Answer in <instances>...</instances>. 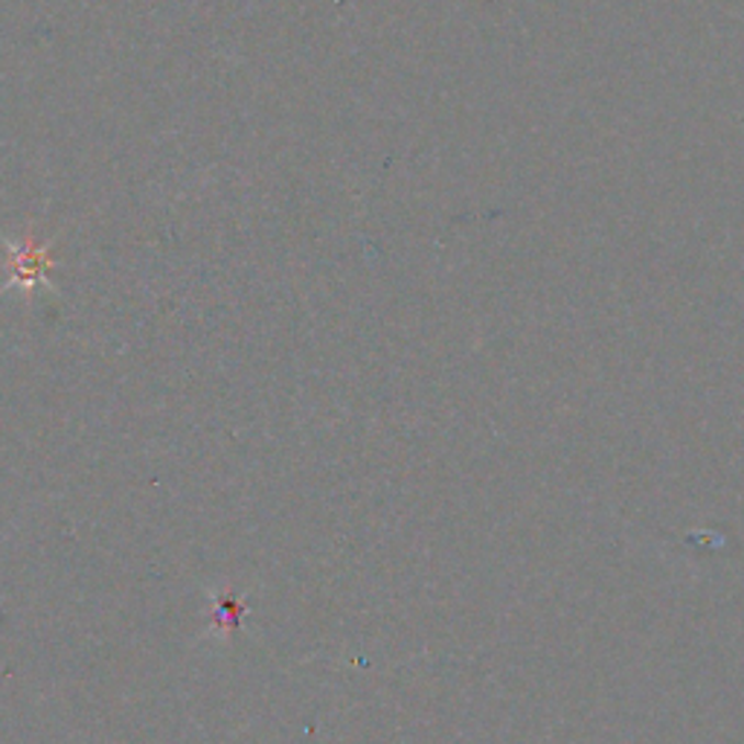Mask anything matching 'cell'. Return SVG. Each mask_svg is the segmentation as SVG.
Masks as SVG:
<instances>
[{
  "label": "cell",
  "mask_w": 744,
  "mask_h": 744,
  "mask_svg": "<svg viewBox=\"0 0 744 744\" xmlns=\"http://www.w3.org/2000/svg\"><path fill=\"white\" fill-rule=\"evenodd\" d=\"M47 250L38 248L33 239L26 245H9V280L7 285H21V289H35L47 282Z\"/></svg>",
  "instance_id": "cell-1"
}]
</instances>
